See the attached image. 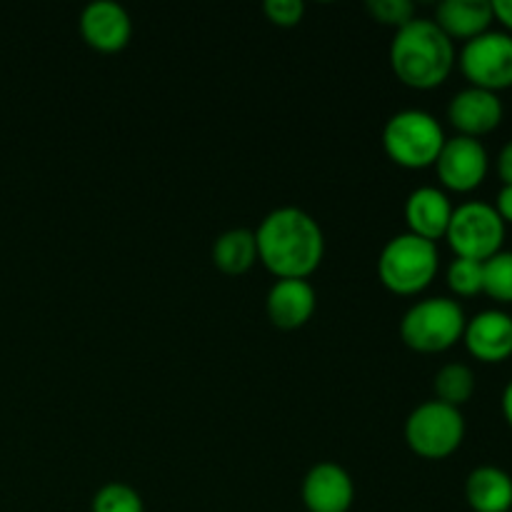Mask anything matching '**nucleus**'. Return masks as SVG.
Masks as SVG:
<instances>
[{
	"mask_svg": "<svg viewBox=\"0 0 512 512\" xmlns=\"http://www.w3.org/2000/svg\"><path fill=\"white\" fill-rule=\"evenodd\" d=\"M258 260L278 280H308L325 255V235L318 220L300 208H275L255 230Z\"/></svg>",
	"mask_w": 512,
	"mask_h": 512,
	"instance_id": "f257e3e1",
	"label": "nucleus"
},
{
	"mask_svg": "<svg viewBox=\"0 0 512 512\" xmlns=\"http://www.w3.org/2000/svg\"><path fill=\"white\" fill-rule=\"evenodd\" d=\"M455 63V43L433 23V18H413L395 30L390 43V68L408 88H440L450 78Z\"/></svg>",
	"mask_w": 512,
	"mask_h": 512,
	"instance_id": "f03ea898",
	"label": "nucleus"
},
{
	"mask_svg": "<svg viewBox=\"0 0 512 512\" xmlns=\"http://www.w3.org/2000/svg\"><path fill=\"white\" fill-rule=\"evenodd\" d=\"M440 270L438 245L413 233H400L383 245L378 258V278L390 293L418 295Z\"/></svg>",
	"mask_w": 512,
	"mask_h": 512,
	"instance_id": "7ed1b4c3",
	"label": "nucleus"
},
{
	"mask_svg": "<svg viewBox=\"0 0 512 512\" xmlns=\"http://www.w3.org/2000/svg\"><path fill=\"white\" fill-rule=\"evenodd\" d=\"M445 130L435 115L420 108L398 110L383 128V148L395 165L423 170L435 165L445 145Z\"/></svg>",
	"mask_w": 512,
	"mask_h": 512,
	"instance_id": "20e7f679",
	"label": "nucleus"
},
{
	"mask_svg": "<svg viewBox=\"0 0 512 512\" xmlns=\"http://www.w3.org/2000/svg\"><path fill=\"white\" fill-rule=\"evenodd\" d=\"M465 315L463 305L455 298H425L410 305L400 320V338L410 350L418 353H445L463 340Z\"/></svg>",
	"mask_w": 512,
	"mask_h": 512,
	"instance_id": "39448f33",
	"label": "nucleus"
},
{
	"mask_svg": "<svg viewBox=\"0 0 512 512\" xmlns=\"http://www.w3.org/2000/svg\"><path fill=\"white\" fill-rule=\"evenodd\" d=\"M505 235H508V225L500 220L493 205L485 200H465L453 208L445 240L455 258L485 263L503 250Z\"/></svg>",
	"mask_w": 512,
	"mask_h": 512,
	"instance_id": "423d86ee",
	"label": "nucleus"
},
{
	"mask_svg": "<svg viewBox=\"0 0 512 512\" xmlns=\"http://www.w3.org/2000/svg\"><path fill=\"white\" fill-rule=\"evenodd\" d=\"M465 430V418L458 408L440 400H425L405 420V443L420 458L445 460L458 453Z\"/></svg>",
	"mask_w": 512,
	"mask_h": 512,
	"instance_id": "0eeeda50",
	"label": "nucleus"
},
{
	"mask_svg": "<svg viewBox=\"0 0 512 512\" xmlns=\"http://www.w3.org/2000/svg\"><path fill=\"white\" fill-rule=\"evenodd\" d=\"M460 73L473 88L500 90L512 88V35L493 30L468 40L458 53Z\"/></svg>",
	"mask_w": 512,
	"mask_h": 512,
	"instance_id": "6e6552de",
	"label": "nucleus"
},
{
	"mask_svg": "<svg viewBox=\"0 0 512 512\" xmlns=\"http://www.w3.org/2000/svg\"><path fill=\"white\" fill-rule=\"evenodd\" d=\"M435 173L445 190L453 193H473L485 183L490 173V155L483 140L453 135L445 140L438 160H435Z\"/></svg>",
	"mask_w": 512,
	"mask_h": 512,
	"instance_id": "1a4fd4ad",
	"label": "nucleus"
},
{
	"mask_svg": "<svg viewBox=\"0 0 512 512\" xmlns=\"http://www.w3.org/2000/svg\"><path fill=\"white\" fill-rule=\"evenodd\" d=\"M463 343L480 363H505L512 358V315L503 308L480 310L465 323Z\"/></svg>",
	"mask_w": 512,
	"mask_h": 512,
	"instance_id": "9d476101",
	"label": "nucleus"
},
{
	"mask_svg": "<svg viewBox=\"0 0 512 512\" xmlns=\"http://www.w3.org/2000/svg\"><path fill=\"white\" fill-rule=\"evenodd\" d=\"M503 115L505 108L500 95L483 88H473V85L458 90L448 105L450 125L458 130V135L475 140L498 130L503 123Z\"/></svg>",
	"mask_w": 512,
	"mask_h": 512,
	"instance_id": "9b49d317",
	"label": "nucleus"
},
{
	"mask_svg": "<svg viewBox=\"0 0 512 512\" xmlns=\"http://www.w3.org/2000/svg\"><path fill=\"white\" fill-rule=\"evenodd\" d=\"M80 35L98 53H120L133 38V20L115 0H95L80 13Z\"/></svg>",
	"mask_w": 512,
	"mask_h": 512,
	"instance_id": "f8f14e48",
	"label": "nucleus"
},
{
	"mask_svg": "<svg viewBox=\"0 0 512 512\" xmlns=\"http://www.w3.org/2000/svg\"><path fill=\"white\" fill-rule=\"evenodd\" d=\"M355 500V483L338 463H318L303 478V505L308 512H348Z\"/></svg>",
	"mask_w": 512,
	"mask_h": 512,
	"instance_id": "ddd939ff",
	"label": "nucleus"
},
{
	"mask_svg": "<svg viewBox=\"0 0 512 512\" xmlns=\"http://www.w3.org/2000/svg\"><path fill=\"white\" fill-rule=\"evenodd\" d=\"M403 215L405 223H408V233L430 240V243H438L448 233L453 203H450L445 190L435 188V185H420L405 200Z\"/></svg>",
	"mask_w": 512,
	"mask_h": 512,
	"instance_id": "4468645a",
	"label": "nucleus"
},
{
	"mask_svg": "<svg viewBox=\"0 0 512 512\" xmlns=\"http://www.w3.org/2000/svg\"><path fill=\"white\" fill-rule=\"evenodd\" d=\"M315 305L318 295L308 280H278L265 298L270 323L280 330L303 328L313 318Z\"/></svg>",
	"mask_w": 512,
	"mask_h": 512,
	"instance_id": "2eb2a0df",
	"label": "nucleus"
},
{
	"mask_svg": "<svg viewBox=\"0 0 512 512\" xmlns=\"http://www.w3.org/2000/svg\"><path fill=\"white\" fill-rule=\"evenodd\" d=\"M433 23L448 35L450 40H468L488 33L493 20V8L488 0H443L435 8Z\"/></svg>",
	"mask_w": 512,
	"mask_h": 512,
	"instance_id": "dca6fc26",
	"label": "nucleus"
},
{
	"mask_svg": "<svg viewBox=\"0 0 512 512\" xmlns=\"http://www.w3.org/2000/svg\"><path fill=\"white\" fill-rule=\"evenodd\" d=\"M465 503L473 512H512V475L498 465H480L465 478Z\"/></svg>",
	"mask_w": 512,
	"mask_h": 512,
	"instance_id": "f3484780",
	"label": "nucleus"
},
{
	"mask_svg": "<svg viewBox=\"0 0 512 512\" xmlns=\"http://www.w3.org/2000/svg\"><path fill=\"white\" fill-rule=\"evenodd\" d=\"M213 263L225 275H243L258 263L255 233L248 228H233L218 235L213 243Z\"/></svg>",
	"mask_w": 512,
	"mask_h": 512,
	"instance_id": "a211bd4d",
	"label": "nucleus"
},
{
	"mask_svg": "<svg viewBox=\"0 0 512 512\" xmlns=\"http://www.w3.org/2000/svg\"><path fill=\"white\" fill-rule=\"evenodd\" d=\"M435 400L445 405H453V408H463L465 403H470V398L475 395V373L470 365L465 363H445L443 368L435 373L433 380Z\"/></svg>",
	"mask_w": 512,
	"mask_h": 512,
	"instance_id": "6ab92c4d",
	"label": "nucleus"
},
{
	"mask_svg": "<svg viewBox=\"0 0 512 512\" xmlns=\"http://www.w3.org/2000/svg\"><path fill=\"white\" fill-rule=\"evenodd\" d=\"M483 293L500 305H512V250H500L483 263Z\"/></svg>",
	"mask_w": 512,
	"mask_h": 512,
	"instance_id": "aec40b11",
	"label": "nucleus"
},
{
	"mask_svg": "<svg viewBox=\"0 0 512 512\" xmlns=\"http://www.w3.org/2000/svg\"><path fill=\"white\" fill-rule=\"evenodd\" d=\"M90 512H145L143 498L125 483H105L93 495Z\"/></svg>",
	"mask_w": 512,
	"mask_h": 512,
	"instance_id": "412c9836",
	"label": "nucleus"
},
{
	"mask_svg": "<svg viewBox=\"0 0 512 512\" xmlns=\"http://www.w3.org/2000/svg\"><path fill=\"white\" fill-rule=\"evenodd\" d=\"M445 280H448V288L453 290L458 298H475V295L483 293V263H478V260L455 258L453 263L448 265Z\"/></svg>",
	"mask_w": 512,
	"mask_h": 512,
	"instance_id": "4be33fe9",
	"label": "nucleus"
},
{
	"mask_svg": "<svg viewBox=\"0 0 512 512\" xmlns=\"http://www.w3.org/2000/svg\"><path fill=\"white\" fill-rule=\"evenodd\" d=\"M373 20L383 25H393L395 30L408 25L415 18V5L410 0H368L365 3Z\"/></svg>",
	"mask_w": 512,
	"mask_h": 512,
	"instance_id": "5701e85b",
	"label": "nucleus"
},
{
	"mask_svg": "<svg viewBox=\"0 0 512 512\" xmlns=\"http://www.w3.org/2000/svg\"><path fill=\"white\" fill-rule=\"evenodd\" d=\"M263 13L278 28H295L303 20L305 3L303 0H265Z\"/></svg>",
	"mask_w": 512,
	"mask_h": 512,
	"instance_id": "b1692460",
	"label": "nucleus"
},
{
	"mask_svg": "<svg viewBox=\"0 0 512 512\" xmlns=\"http://www.w3.org/2000/svg\"><path fill=\"white\" fill-rule=\"evenodd\" d=\"M495 170L503 185H512V138L500 148L498 160H495Z\"/></svg>",
	"mask_w": 512,
	"mask_h": 512,
	"instance_id": "393cba45",
	"label": "nucleus"
},
{
	"mask_svg": "<svg viewBox=\"0 0 512 512\" xmlns=\"http://www.w3.org/2000/svg\"><path fill=\"white\" fill-rule=\"evenodd\" d=\"M493 208L505 225H512V185H503V188L498 190Z\"/></svg>",
	"mask_w": 512,
	"mask_h": 512,
	"instance_id": "a878e982",
	"label": "nucleus"
},
{
	"mask_svg": "<svg viewBox=\"0 0 512 512\" xmlns=\"http://www.w3.org/2000/svg\"><path fill=\"white\" fill-rule=\"evenodd\" d=\"M490 8H493L495 23L503 25L505 33L512 35V0H493Z\"/></svg>",
	"mask_w": 512,
	"mask_h": 512,
	"instance_id": "bb28decb",
	"label": "nucleus"
},
{
	"mask_svg": "<svg viewBox=\"0 0 512 512\" xmlns=\"http://www.w3.org/2000/svg\"><path fill=\"white\" fill-rule=\"evenodd\" d=\"M500 410H503L505 423H508V425H510V430H512V380H510L508 385H505L503 398H500Z\"/></svg>",
	"mask_w": 512,
	"mask_h": 512,
	"instance_id": "cd10ccee",
	"label": "nucleus"
}]
</instances>
